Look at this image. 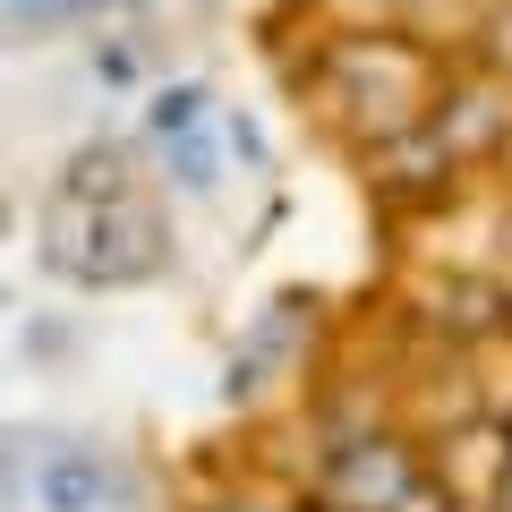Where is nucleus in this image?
<instances>
[{
	"instance_id": "nucleus-16",
	"label": "nucleus",
	"mask_w": 512,
	"mask_h": 512,
	"mask_svg": "<svg viewBox=\"0 0 512 512\" xmlns=\"http://www.w3.org/2000/svg\"><path fill=\"white\" fill-rule=\"evenodd\" d=\"M282 9H299V0H282Z\"/></svg>"
},
{
	"instance_id": "nucleus-8",
	"label": "nucleus",
	"mask_w": 512,
	"mask_h": 512,
	"mask_svg": "<svg viewBox=\"0 0 512 512\" xmlns=\"http://www.w3.org/2000/svg\"><path fill=\"white\" fill-rule=\"evenodd\" d=\"M154 154H163V180L180 188V197H214L222 188V128H197V137L154 146Z\"/></svg>"
},
{
	"instance_id": "nucleus-14",
	"label": "nucleus",
	"mask_w": 512,
	"mask_h": 512,
	"mask_svg": "<svg viewBox=\"0 0 512 512\" xmlns=\"http://www.w3.org/2000/svg\"><path fill=\"white\" fill-rule=\"evenodd\" d=\"M350 9H402V0H350Z\"/></svg>"
},
{
	"instance_id": "nucleus-4",
	"label": "nucleus",
	"mask_w": 512,
	"mask_h": 512,
	"mask_svg": "<svg viewBox=\"0 0 512 512\" xmlns=\"http://www.w3.org/2000/svg\"><path fill=\"white\" fill-rule=\"evenodd\" d=\"M325 487H333V504H342V512H393V504H402V487H410V453L393 436H350V444H333Z\"/></svg>"
},
{
	"instance_id": "nucleus-12",
	"label": "nucleus",
	"mask_w": 512,
	"mask_h": 512,
	"mask_svg": "<svg viewBox=\"0 0 512 512\" xmlns=\"http://www.w3.org/2000/svg\"><path fill=\"white\" fill-rule=\"evenodd\" d=\"M214 512H274V495H222Z\"/></svg>"
},
{
	"instance_id": "nucleus-15",
	"label": "nucleus",
	"mask_w": 512,
	"mask_h": 512,
	"mask_svg": "<svg viewBox=\"0 0 512 512\" xmlns=\"http://www.w3.org/2000/svg\"><path fill=\"white\" fill-rule=\"evenodd\" d=\"M504 453H512V410H504Z\"/></svg>"
},
{
	"instance_id": "nucleus-10",
	"label": "nucleus",
	"mask_w": 512,
	"mask_h": 512,
	"mask_svg": "<svg viewBox=\"0 0 512 512\" xmlns=\"http://www.w3.org/2000/svg\"><path fill=\"white\" fill-rule=\"evenodd\" d=\"M0 18H9V26H35V35H60V26L94 18V0H0Z\"/></svg>"
},
{
	"instance_id": "nucleus-5",
	"label": "nucleus",
	"mask_w": 512,
	"mask_h": 512,
	"mask_svg": "<svg viewBox=\"0 0 512 512\" xmlns=\"http://www.w3.org/2000/svg\"><path fill=\"white\" fill-rule=\"evenodd\" d=\"M299 333H308V308H299V299H274V308L248 325V342L231 350V376H222V393H231V402L265 393V384H274L282 367L299 359Z\"/></svg>"
},
{
	"instance_id": "nucleus-13",
	"label": "nucleus",
	"mask_w": 512,
	"mask_h": 512,
	"mask_svg": "<svg viewBox=\"0 0 512 512\" xmlns=\"http://www.w3.org/2000/svg\"><path fill=\"white\" fill-rule=\"evenodd\" d=\"M495 504H504V512H512V470H504V487H495Z\"/></svg>"
},
{
	"instance_id": "nucleus-7",
	"label": "nucleus",
	"mask_w": 512,
	"mask_h": 512,
	"mask_svg": "<svg viewBox=\"0 0 512 512\" xmlns=\"http://www.w3.org/2000/svg\"><path fill=\"white\" fill-rule=\"evenodd\" d=\"M197 128H214V86L205 77H163L146 94V146H180Z\"/></svg>"
},
{
	"instance_id": "nucleus-9",
	"label": "nucleus",
	"mask_w": 512,
	"mask_h": 512,
	"mask_svg": "<svg viewBox=\"0 0 512 512\" xmlns=\"http://www.w3.org/2000/svg\"><path fill=\"white\" fill-rule=\"evenodd\" d=\"M86 69H94V86H137L146 77V52H137V35H94Z\"/></svg>"
},
{
	"instance_id": "nucleus-2",
	"label": "nucleus",
	"mask_w": 512,
	"mask_h": 512,
	"mask_svg": "<svg viewBox=\"0 0 512 512\" xmlns=\"http://www.w3.org/2000/svg\"><path fill=\"white\" fill-rule=\"evenodd\" d=\"M316 77L342 103V120L359 137H376V146L436 111V69H427V52L410 35H333L325 60H316Z\"/></svg>"
},
{
	"instance_id": "nucleus-11",
	"label": "nucleus",
	"mask_w": 512,
	"mask_h": 512,
	"mask_svg": "<svg viewBox=\"0 0 512 512\" xmlns=\"http://www.w3.org/2000/svg\"><path fill=\"white\" fill-rule=\"evenodd\" d=\"M487 60H495L504 77H512V0H504V9L487 18Z\"/></svg>"
},
{
	"instance_id": "nucleus-3",
	"label": "nucleus",
	"mask_w": 512,
	"mask_h": 512,
	"mask_svg": "<svg viewBox=\"0 0 512 512\" xmlns=\"http://www.w3.org/2000/svg\"><path fill=\"white\" fill-rule=\"evenodd\" d=\"M26 495H35V512H111L128 495V478H120V461L94 453V444H43Z\"/></svg>"
},
{
	"instance_id": "nucleus-1",
	"label": "nucleus",
	"mask_w": 512,
	"mask_h": 512,
	"mask_svg": "<svg viewBox=\"0 0 512 512\" xmlns=\"http://www.w3.org/2000/svg\"><path fill=\"white\" fill-rule=\"evenodd\" d=\"M163 214H154L137 188H111V197H77L52 188V222H43V265L60 282H86V291H128V282L163 274Z\"/></svg>"
},
{
	"instance_id": "nucleus-6",
	"label": "nucleus",
	"mask_w": 512,
	"mask_h": 512,
	"mask_svg": "<svg viewBox=\"0 0 512 512\" xmlns=\"http://www.w3.org/2000/svg\"><path fill=\"white\" fill-rule=\"evenodd\" d=\"M427 120H436V137L461 154V163H478L487 146H504L512 103H504L495 86H461V94H436V111H427Z\"/></svg>"
}]
</instances>
